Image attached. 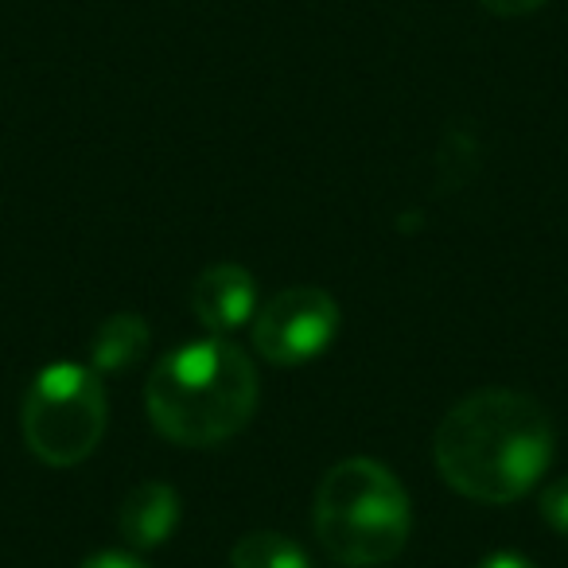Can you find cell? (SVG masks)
<instances>
[{"instance_id":"obj_1","label":"cell","mask_w":568,"mask_h":568,"mask_svg":"<svg viewBox=\"0 0 568 568\" xmlns=\"http://www.w3.org/2000/svg\"><path fill=\"white\" fill-rule=\"evenodd\" d=\"M440 479L487 506L518 503L552 464L545 409L514 389H479L452 405L433 440Z\"/></svg>"},{"instance_id":"obj_2","label":"cell","mask_w":568,"mask_h":568,"mask_svg":"<svg viewBox=\"0 0 568 568\" xmlns=\"http://www.w3.org/2000/svg\"><path fill=\"white\" fill-rule=\"evenodd\" d=\"M149 420L180 448H214L242 433L257 409V371L234 343L195 339L168 351L144 386Z\"/></svg>"},{"instance_id":"obj_3","label":"cell","mask_w":568,"mask_h":568,"mask_svg":"<svg viewBox=\"0 0 568 568\" xmlns=\"http://www.w3.org/2000/svg\"><path fill=\"white\" fill-rule=\"evenodd\" d=\"M316 537L339 565H389L409 541V495L378 459H343L320 479L312 506Z\"/></svg>"},{"instance_id":"obj_4","label":"cell","mask_w":568,"mask_h":568,"mask_svg":"<svg viewBox=\"0 0 568 568\" xmlns=\"http://www.w3.org/2000/svg\"><path fill=\"white\" fill-rule=\"evenodd\" d=\"M105 386L94 366L51 363L24 394V440L48 467H74L102 444Z\"/></svg>"},{"instance_id":"obj_5","label":"cell","mask_w":568,"mask_h":568,"mask_svg":"<svg viewBox=\"0 0 568 568\" xmlns=\"http://www.w3.org/2000/svg\"><path fill=\"white\" fill-rule=\"evenodd\" d=\"M339 304L324 288L296 284L265 301L253 316V351L273 366H304L339 335Z\"/></svg>"},{"instance_id":"obj_6","label":"cell","mask_w":568,"mask_h":568,"mask_svg":"<svg viewBox=\"0 0 568 568\" xmlns=\"http://www.w3.org/2000/svg\"><path fill=\"white\" fill-rule=\"evenodd\" d=\"M191 312L206 332L222 339L257 316V281L234 261L203 268L191 284Z\"/></svg>"},{"instance_id":"obj_7","label":"cell","mask_w":568,"mask_h":568,"mask_svg":"<svg viewBox=\"0 0 568 568\" xmlns=\"http://www.w3.org/2000/svg\"><path fill=\"white\" fill-rule=\"evenodd\" d=\"M183 506L175 487L168 483H136L125 495L118 510V529L133 549H160V545L172 541V534L180 529Z\"/></svg>"},{"instance_id":"obj_8","label":"cell","mask_w":568,"mask_h":568,"mask_svg":"<svg viewBox=\"0 0 568 568\" xmlns=\"http://www.w3.org/2000/svg\"><path fill=\"white\" fill-rule=\"evenodd\" d=\"M149 343H152V332H149V324H144V316H136V312H118V316L102 320V327L94 332L90 366H94L98 374H121L149 355Z\"/></svg>"},{"instance_id":"obj_9","label":"cell","mask_w":568,"mask_h":568,"mask_svg":"<svg viewBox=\"0 0 568 568\" xmlns=\"http://www.w3.org/2000/svg\"><path fill=\"white\" fill-rule=\"evenodd\" d=\"M230 568H312L308 552L276 529H253L230 549Z\"/></svg>"},{"instance_id":"obj_10","label":"cell","mask_w":568,"mask_h":568,"mask_svg":"<svg viewBox=\"0 0 568 568\" xmlns=\"http://www.w3.org/2000/svg\"><path fill=\"white\" fill-rule=\"evenodd\" d=\"M537 506H541V518L549 521L552 534L568 537V475L557 483H549V487L541 490V503Z\"/></svg>"},{"instance_id":"obj_11","label":"cell","mask_w":568,"mask_h":568,"mask_svg":"<svg viewBox=\"0 0 568 568\" xmlns=\"http://www.w3.org/2000/svg\"><path fill=\"white\" fill-rule=\"evenodd\" d=\"M79 568H149L141 557H133V552H121V549H110V552H94V557H87Z\"/></svg>"},{"instance_id":"obj_12","label":"cell","mask_w":568,"mask_h":568,"mask_svg":"<svg viewBox=\"0 0 568 568\" xmlns=\"http://www.w3.org/2000/svg\"><path fill=\"white\" fill-rule=\"evenodd\" d=\"M479 4L487 12H495V17H529V12H537L549 0H479Z\"/></svg>"},{"instance_id":"obj_13","label":"cell","mask_w":568,"mask_h":568,"mask_svg":"<svg viewBox=\"0 0 568 568\" xmlns=\"http://www.w3.org/2000/svg\"><path fill=\"white\" fill-rule=\"evenodd\" d=\"M479 568H537L529 557H521V552H490V557L479 560Z\"/></svg>"}]
</instances>
